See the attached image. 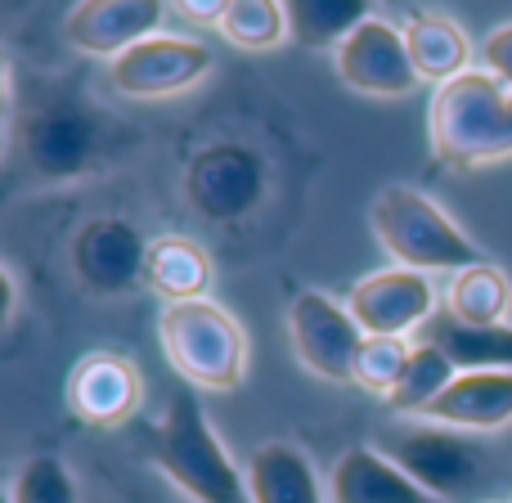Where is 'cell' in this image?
<instances>
[{
	"instance_id": "18",
	"label": "cell",
	"mask_w": 512,
	"mask_h": 503,
	"mask_svg": "<svg viewBox=\"0 0 512 503\" xmlns=\"http://www.w3.org/2000/svg\"><path fill=\"white\" fill-rule=\"evenodd\" d=\"M216 283V265L207 248L189 234H158L149 239V261H144V288L158 292L167 306L180 301H207Z\"/></svg>"
},
{
	"instance_id": "9",
	"label": "cell",
	"mask_w": 512,
	"mask_h": 503,
	"mask_svg": "<svg viewBox=\"0 0 512 503\" xmlns=\"http://www.w3.org/2000/svg\"><path fill=\"white\" fill-rule=\"evenodd\" d=\"M288 342L315 378L333 382V387H355V360H360L364 333L342 301H333L319 288H301L288 306Z\"/></svg>"
},
{
	"instance_id": "21",
	"label": "cell",
	"mask_w": 512,
	"mask_h": 503,
	"mask_svg": "<svg viewBox=\"0 0 512 503\" xmlns=\"http://www.w3.org/2000/svg\"><path fill=\"white\" fill-rule=\"evenodd\" d=\"M445 315L459 319L472 328H490V324H508L512 315V279L508 270H499L495 261H477L468 270L450 274L441 297Z\"/></svg>"
},
{
	"instance_id": "4",
	"label": "cell",
	"mask_w": 512,
	"mask_h": 503,
	"mask_svg": "<svg viewBox=\"0 0 512 503\" xmlns=\"http://www.w3.org/2000/svg\"><path fill=\"white\" fill-rule=\"evenodd\" d=\"M158 342L171 369L198 391L230 396L248 378V333L243 324L221 306V301H180L162 306L158 315Z\"/></svg>"
},
{
	"instance_id": "15",
	"label": "cell",
	"mask_w": 512,
	"mask_h": 503,
	"mask_svg": "<svg viewBox=\"0 0 512 503\" xmlns=\"http://www.w3.org/2000/svg\"><path fill=\"white\" fill-rule=\"evenodd\" d=\"M328 503H445L423 490L378 445H351L328 472Z\"/></svg>"
},
{
	"instance_id": "16",
	"label": "cell",
	"mask_w": 512,
	"mask_h": 503,
	"mask_svg": "<svg viewBox=\"0 0 512 503\" xmlns=\"http://www.w3.org/2000/svg\"><path fill=\"white\" fill-rule=\"evenodd\" d=\"M418 423L450 427V432H504L512 427V373H459L445 387V396H436L423 409Z\"/></svg>"
},
{
	"instance_id": "19",
	"label": "cell",
	"mask_w": 512,
	"mask_h": 503,
	"mask_svg": "<svg viewBox=\"0 0 512 503\" xmlns=\"http://www.w3.org/2000/svg\"><path fill=\"white\" fill-rule=\"evenodd\" d=\"M252 503H324V486L310 454L292 441H265L248 459Z\"/></svg>"
},
{
	"instance_id": "14",
	"label": "cell",
	"mask_w": 512,
	"mask_h": 503,
	"mask_svg": "<svg viewBox=\"0 0 512 503\" xmlns=\"http://www.w3.org/2000/svg\"><path fill=\"white\" fill-rule=\"evenodd\" d=\"M167 14L171 5H162V0H81L63 18V36L86 59L113 63L149 36H162Z\"/></svg>"
},
{
	"instance_id": "25",
	"label": "cell",
	"mask_w": 512,
	"mask_h": 503,
	"mask_svg": "<svg viewBox=\"0 0 512 503\" xmlns=\"http://www.w3.org/2000/svg\"><path fill=\"white\" fill-rule=\"evenodd\" d=\"M409 355H414V342H400V337H364L360 360H355V387L391 400V391L400 387V378H405V369H409Z\"/></svg>"
},
{
	"instance_id": "3",
	"label": "cell",
	"mask_w": 512,
	"mask_h": 503,
	"mask_svg": "<svg viewBox=\"0 0 512 503\" xmlns=\"http://www.w3.org/2000/svg\"><path fill=\"white\" fill-rule=\"evenodd\" d=\"M153 459L162 477L194 503H252L248 472L230 459L194 391H176L167 400V414L153 432Z\"/></svg>"
},
{
	"instance_id": "8",
	"label": "cell",
	"mask_w": 512,
	"mask_h": 503,
	"mask_svg": "<svg viewBox=\"0 0 512 503\" xmlns=\"http://www.w3.org/2000/svg\"><path fill=\"white\" fill-rule=\"evenodd\" d=\"M212 50L194 36H149L122 59L108 63V90L135 104H158V99L189 95L198 81L212 72Z\"/></svg>"
},
{
	"instance_id": "22",
	"label": "cell",
	"mask_w": 512,
	"mask_h": 503,
	"mask_svg": "<svg viewBox=\"0 0 512 503\" xmlns=\"http://www.w3.org/2000/svg\"><path fill=\"white\" fill-rule=\"evenodd\" d=\"M373 9L360 0H292L288 5V41L301 50H342L360 23H369Z\"/></svg>"
},
{
	"instance_id": "28",
	"label": "cell",
	"mask_w": 512,
	"mask_h": 503,
	"mask_svg": "<svg viewBox=\"0 0 512 503\" xmlns=\"http://www.w3.org/2000/svg\"><path fill=\"white\" fill-rule=\"evenodd\" d=\"M171 14L185 18V23H212V27H221L225 0H180V5H171Z\"/></svg>"
},
{
	"instance_id": "6",
	"label": "cell",
	"mask_w": 512,
	"mask_h": 503,
	"mask_svg": "<svg viewBox=\"0 0 512 503\" xmlns=\"http://www.w3.org/2000/svg\"><path fill=\"white\" fill-rule=\"evenodd\" d=\"M14 140L36 180H77L104 153V122L86 99H50L23 117Z\"/></svg>"
},
{
	"instance_id": "2",
	"label": "cell",
	"mask_w": 512,
	"mask_h": 503,
	"mask_svg": "<svg viewBox=\"0 0 512 503\" xmlns=\"http://www.w3.org/2000/svg\"><path fill=\"white\" fill-rule=\"evenodd\" d=\"M369 230L391 265H405L418 274H459L468 265L486 261L481 248L450 221L436 198L414 185H387L369 207Z\"/></svg>"
},
{
	"instance_id": "20",
	"label": "cell",
	"mask_w": 512,
	"mask_h": 503,
	"mask_svg": "<svg viewBox=\"0 0 512 503\" xmlns=\"http://www.w3.org/2000/svg\"><path fill=\"white\" fill-rule=\"evenodd\" d=\"M423 342L441 346L459 373H512V324L472 328L450 315H436L423 328Z\"/></svg>"
},
{
	"instance_id": "23",
	"label": "cell",
	"mask_w": 512,
	"mask_h": 503,
	"mask_svg": "<svg viewBox=\"0 0 512 503\" xmlns=\"http://www.w3.org/2000/svg\"><path fill=\"white\" fill-rule=\"evenodd\" d=\"M459 378L454 360L432 342H414V355H409V369L400 378V387L391 391L387 405L396 409L400 418H423V409L432 405L436 396H445V387Z\"/></svg>"
},
{
	"instance_id": "27",
	"label": "cell",
	"mask_w": 512,
	"mask_h": 503,
	"mask_svg": "<svg viewBox=\"0 0 512 503\" xmlns=\"http://www.w3.org/2000/svg\"><path fill=\"white\" fill-rule=\"evenodd\" d=\"M477 59H481V72H490V77L512 95V23H499L495 32L481 41Z\"/></svg>"
},
{
	"instance_id": "5",
	"label": "cell",
	"mask_w": 512,
	"mask_h": 503,
	"mask_svg": "<svg viewBox=\"0 0 512 503\" xmlns=\"http://www.w3.org/2000/svg\"><path fill=\"white\" fill-rule=\"evenodd\" d=\"M270 189V167L261 149L243 140H212L185 162L180 194L189 212L203 216L207 225H239L265 203Z\"/></svg>"
},
{
	"instance_id": "26",
	"label": "cell",
	"mask_w": 512,
	"mask_h": 503,
	"mask_svg": "<svg viewBox=\"0 0 512 503\" xmlns=\"http://www.w3.org/2000/svg\"><path fill=\"white\" fill-rule=\"evenodd\" d=\"M9 503H77V481L54 454H32L9 481Z\"/></svg>"
},
{
	"instance_id": "29",
	"label": "cell",
	"mask_w": 512,
	"mask_h": 503,
	"mask_svg": "<svg viewBox=\"0 0 512 503\" xmlns=\"http://www.w3.org/2000/svg\"><path fill=\"white\" fill-rule=\"evenodd\" d=\"M14 319H18V279L5 265V328H14Z\"/></svg>"
},
{
	"instance_id": "1",
	"label": "cell",
	"mask_w": 512,
	"mask_h": 503,
	"mask_svg": "<svg viewBox=\"0 0 512 503\" xmlns=\"http://www.w3.org/2000/svg\"><path fill=\"white\" fill-rule=\"evenodd\" d=\"M427 140L436 158L454 171L495 167L512 158V95L490 72L472 68L468 77L432 90Z\"/></svg>"
},
{
	"instance_id": "24",
	"label": "cell",
	"mask_w": 512,
	"mask_h": 503,
	"mask_svg": "<svg viewBox=\"0 0 512 503\" xmlns=\"http://www.w3.org/2000/svg\"><path fill=\"white\" fill-rule=\"evenodd\" d=\"M221 36L234 50H274L288 41V5L279 0H225V18H221Z\"/></svg>"
},
{
	"instance_id": "12",
	"label": "cell",
	"mask_w": 512,
	"mask_h": 503,
	"mask_svg": "<svg viewBox=\"0 0 512 503\" xmlns=\"http://www.w3.org/2000/svg\"><path fill=\"white\" fill-rule=\"evenodd\" d=\"M333 68L346 90H355V95H364V99H382V104L409 99L423 86L414 72V59H409L405 27L387 23V18H378V14L355 27L351 41L333 54Z\"/></svg>"
},
{
	"instance_id": "10",
	"label": "cell",
	"mask_w": 512,
	"mask_h": 503,
	"mask_svg": "<svg viewBox=\"0 0 512 503\" xmlns=\"http://www.w3.org/2000/svg\"><path fill=\"white\" fill-rule=\"evenodd\" d=\"M149 239L126 216H90L68 239V274L90 297H126L144 283Z\"/></svg>"
},
{
	"instance_id": "13",
	"label": "cell",
	"mask_w": 512,
	"mask_h": 503,
	"mask_svg": "<svg viewBox=\"0 0 512 503\" xmlns=\"http://www.w3.org/2000/svg\"><path fill=\"white\" fill-rule=\"evenodd\" d=\"M63 400H68L72 418H81L86 427H122L126 418L140 409L144 400V378L135 369L131 355L122 351H86L68 369L63 382Z\"/></svg>"
},
{
	"instance_id": "7",
	"label": "cell",
	"mask_w": 512,
	"mask_h": 503,
	"mask_svg": "<svg viewBox=\"0 0 512 503\" xmlns=\"http://www.w3.org/2000/svg\"><path fill=\"white\" fill-rule=\"evenodd\" d=\"M378 450L445 503L472 495L481 486V477H486V454L463 432H450V427H432V423L400 427Z\"/></svg>"
},
{
	"instance_id": "11",
	"label": "cell",
	"mask_w": 512,
	"mask_h": 503,
	"mask_svg": "<svg viewBox=\"0 0 512 503\" xmlns=\"http://www.w3.org/2000/svg\"><path fill=\"white\" fill-rule=\"evenodd\" d=\"M346 310L355 315L364 337H400L409 342V333L427 328L441 310L432 274L405 270V265H387V270L364 274L346 297Z\"/></svg>"
},
{
	"instance_id": "17",
	"label": "cell",
	"mask_w": 512,
	"mask_h": 503,
	"mask_svg": "<svg viewBox=\"0 0 512 503\" xmlns=\"http://www.w3.org/2000/svg\"><path fill=\"white\" fill-rule=\"evenodd\" d=\"M400 27H405L409 59H414V72H418V81H423V86L441 90V86H450V81L468 77L472 68H481L477 50H472V41H468V32H463L450 14L418 9V14H409Z\"/></svg>"
}]
</instances>
